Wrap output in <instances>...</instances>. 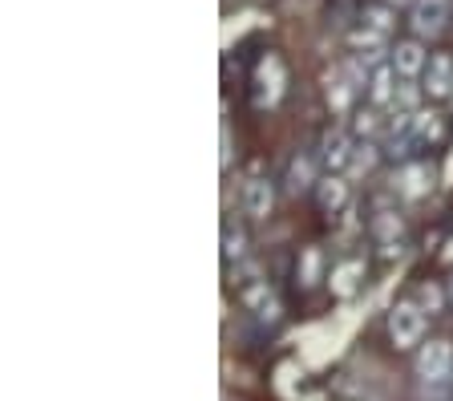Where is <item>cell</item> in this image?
<instances>
[{
  "instance_id": "obj_1",
  "label": "cell",
  "mask_w": 453,
  "mask_h": 401,
  "mask_svg": "<svg viewBox=\"0 0 453 401\" xmlns=\"http://www.w3.org/2000/svg\"><path fill=\"white\" fill-rule=\"evenodd\" d=\"M417 385H421V397H445V389L453 385V341L445 336H434V341L417 349Z\"/></svg>"
},
{
  "instance_id": "obj_2",
  "label": "cell",
  "mask_w": 453,
  "mask_h": 401,
  "mask_svg": "<svg viewBox=\"0 0 453 401\" xmlns=\"http://www.w3.org/2000/svg\"><path fill=\"white\" fill-rule=\"evenodd\" d=\"M388 341L396 349H413L425 341V308L417 300H396L388 308Z\"/></svg>"
},
{
  "instance_id": "obj_3",
  "label": "cell",
  "mask_w": 453,
  "mask_h": 401,
  "mask_svg": "<svg viewBox=\"0 0 453 401\" xmlns=\"http://www.w3.org/2000/svg\"><path fill=\"white\" fill-rule=\"evenodd\" d=\"M283 81H288L283 61L275 58V53H267V58L255 66V89H251L255 105H259V110H272V105L283 97Z\"/></svg>"
},
{
  "instance_id": "obj_4",
  "label": "cell",
  "mask_w": 453,
  "mask_h": 401,
  "mask_svg": "<svg viewBox=\"0 0 453 401\" xmlns=\"http://www.w3.org/2000/svg\"><path fill=\"white\" fill-rule=\"evenodd\" d=\"M449 25V0H413V9H409V29L413 37L429 41Z\"/></svg>"
},
{
  "instance_id": "obj_5",
  "label": "cell",
  "mask_w": 453,
  "mask_h": 401,
  "mask_svg": "<svg viewBox=\"0 0 453 401\" xmlns=\"http://www.w3.org/2000/svg\"><path fill=\"white\" fill-rule=\"evenodd\" d=\"M372 243H377V251L385 259L401 256V251H405V223H401V215L377 211V215H372Z\"/></svg>"
},
{
  "instance_id": "obj_6",
  "label": "cell",
  "mask_w": 453,
  "mask_h": 401,
  "mask_svg": "<svg viewBox=\"0 0 453 401\" xmlns=\"http://www.w3.org/2000/svg\"><path fill=\"white\" fill-rule=\"evenodd\" d=\"M421 89H425V97H434V102L453 97V58L449 53H434V58H429V66H425V73H421Z\"/></svg>"
},
{
  "instance_id": "obj_7",
  "label": "cell",
  "mask_w": 453,
  "mask_h": 401,
  "mask_svg": "<svg viewBox=\"0 0 453 401\" xmlns=\"http://www.w3.org/2000/svg\"><path fill=\"white\" fill-rule=\"evenodd\" d=\"M352 154H357V143H352L349 130H328L320 143V163L328 166V174L352 171Z\"/></svg>"
},
{
  "instance_id": "obj_8",
  "label": "cell",
  "mask_w": 453,
  "mask_h": 401,
  "mask_svg": "<svg viewBox=\"0 0 453 401\" xmlns=\"http://www.w3.org/2000/svg\"><path fill=\"white\" fill-rule=\"evenodd\" d=\"M388 66L396 69V77H421L425 66H429V58H425V49H421V37L396 41V45L388 49Z\"/></svg>"
},
{
  "instance_id": "obj_9",
  "label": "cell",
  "mask_w": 453,
  "mask_h": 401,
  "mask_svg": "<svg viewBox=\"0 0 453 401\" xmlns=\"http://www.w3.org/2000/svg\"><path fill=\"white\" fill-rule=\"evenodd\" d=\"M243 305L255 312V320H264V325H275L280 320V300H275V292L267 284H243Z\"/></svg>"
},
{
  "instance_id": "obj_10",
  "label": "cell",
  "mask_w": 453,
  "mask_h": 401,
  "mask_svg": "<svg viewBox=\"0 0 453 401\" xmlns=\"http://www.w3.org/2000/svg\"><path fill=\"white\" fill-rule=\"evenodd\" d=\"M275 207V191L267 179H247L243 182V211L251 220H267Z\"/></svg>"
},
{
  "instance_id": "obj_11",
  "label": "cell",
  "mask_w": 453,
  "mask_h": 401,
  "mask_svg": "<svg viewBox=\"0 0 453 401\" xmlns=\"http://www.w3.org/2000/svg\"><path fill=\"white\" fill-rule=\"evenodd\" d=\"M360 280H365V264H360V259H344V264H336V267H332V276H328L332 297L349 300L352 292L360 288Z\"/></svg>"
},
{
  "instance_id": "obj_12",
  "label": "cell",
  "mask_w": 453,
  "mask_h": 401,
  "mask_svg": "<svg viewBox=\"0 0 453 401\" xmlns=\"http://www.w3.org/2000/svg\"><path fill=\"white\" fill-rule=\"evenodd\" d=\"M344 203H349V182L340 179V174H328V179L316 182V207H320L324 215H336Z\"/></svg>"
},
{
  "instance_id": "obj_13",
  "label": "cell",
  "mask_w": 453,
  "mask_h": 401,
  "mask_svg": "<svg viewBox=\"0 0 453 401\" xmlns=\"http://www.w3.org/2000/svg\"><path fill=\"white\" fill-rule=\"evenodd\" d=\"M401 195H409V199H421V195L434 191V166H425V163H409L405 171H401Z\"/></svg>"
},
{
  "instance_id": "obj_14",
  "label": "cell",
  "mask_w": 453,
  "mask_h": 401,
  "mask_svg": "<svg viewBox=\"0 0 453 401\" xmlns=\"http://www.w3.org/2000/svg\"><path fill=\"white\" fill-rule=\"evenodd\" d=\"M393 94H396V69L393 66L372 69V77H368V102L385 110V105H393Z\"/></svg>"
},
{
  "instance_id": "obj_15",
  "label": "cell",
  "mask_w": 453,
  "mask_h": 401,
  "mask_svg": "<svg viewBox=\"0 0 453 401\" xmlns=\"http://www.w3.org/2000/svg\"><path fill=\"white\" fill-rule=\"evenodd\" d=\"M413 138H417V146L437 143V138H441V118H437L434 110H417L413 114Z\"/></svg>"
},
{
  "instance_id": "obj_16",
  "label": "cell",
  "mask_w": 453,
  "mask_h": 401,
  "mask_svg": "<svg viewBox=\"0 0 453 401\" xmlns=\"http://www.w3.org/2000/svg\"><path fill=\"white\" fill-rule=\"evenodd\" d=\"M421 94L425 89L417 86V77H401V81H396V94H393V110H401V114H417Z\"/></svg>"
},
{
  "instance_id": "obj_17",
  "label": "cell",
  "mask_w": 453,
  "mask_h": 401,
  "mask_svg": "<svg viewBox=\"0 0 453 401\" xmlns=\"http://www.w3.org/2000/svg\"><path fill=\"white\" fill-rule=\"evenodd\" d=\"M316 174H311V158H292V166H288V191L292 195H300V191H308V187H316Z\"/></svg>"
},
{
  "instance_id": "obj_18",
  "label": "cell",
  "mask_w": 453,
  "mask_h": 401,
  "mask_svg": "<svg viewBox=\"0 0 453 401\" xmlns=\"http://www.w3.org/2000/svg\"><path fill=\"white\" fill-rule=\"evenodd\" d=\"M393 9H385V4H368L365 12H360V25H365V29H377V33H393Z\"/></svg>"
},
{
  "instance_id": "obj_19",
  "label": "cell",
  "mask_w": 453,
  "mask_h": 401,
  "mask_svg": "<svg viewBox=\"0 0 453 401\" xmlns=\"http://www.w3.org/2000/svg\"><path fill=\"white\" fill-rule=\"evenodd\" d=\"M385 126H388V122H380V105H368V110H360V114H357L352 130H357L360 138H368V143H372V138H377Z\"/></svg>"
},
{
  "instance_id": "obj_20",
  "label": "cell",
  "mask_w": 453,
  "mask_h": 401,
  "mask_svg": "<svg viewBox=\"0 0 453 401\" xmlns=\"http://www.w3.org/2000/svg\"><path fill=\"white\" fill-rule=\"evenodd\" d=\"M243 243H247L243 227L226 220L223 223V259H239V256H243Z\"/></svg>"
},
{
  "instance_id": "obj_21",
  "label": "cell",
  "mask_w": 453,
  "mask_h": 401,
  "mask_svg": "<svg viewBox=\"0 0 453 401\" xmlns=\"http://www.w3.org/2000/svg\"><path fill=\"white\" fill-rule=\"evenodd\" d=\"M441 300H449V292H441V288H429V284H425L421 292H417V305H421L429 316H434L437 308H441Z\"/></svg>"
},
{
  "instance_id": "obj_22",
  "label": "cell",
  "mask_w": 453,
  "mask_h": 401,
  "mask_svg": "<svg viewBox=\"0 0 453 401\" xmlns=\"http://www.w3.org/2000/svg\"><path fill=\"white\" fill-rule=\"evenodd\" d=\"M372 163H377V146H372V143L357 146V154H352V171H368Z\"/></svg>"
},
{
  "instance_id": "obj_23",
  "label": "cell",
  "mask_w": 453,
  "mask_h": 401,
  "mask_svg": "<svg viewBox=\"0 0 453 401\" xmlns=\"http://www.w3.org/2000/svg\"><path fill=\"white\" fill-rule=\"evenodd\" d=\"M219 138H223V154H219V166H231V130H219Z\"/></svg>"
},
{
  "instance_id": "obj_24",
  "label": "cell",
  "mask_w": 453,
  "mask_h": 401,
  "mask_svg": "<svg viewBox=\"0 0 453 401\" xmlns=\"http://www.w3.org/2000/svg\"><path fill=\"white\" fill-rule=\"evenodd\" d=\"M445 292H449V305H453V276H449V284H445Z\"/></svg>"
}]
</instances>
